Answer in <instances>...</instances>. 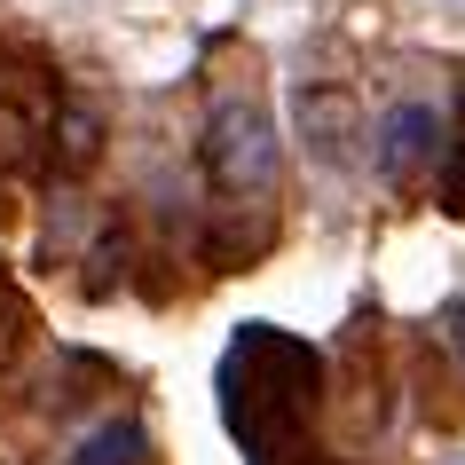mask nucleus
Masks as SVG:
<instances>
[{
	"label": "nucleus",
	"mask_w": 465,
	"mask_h": 465,
	"mask_svg": "<svg viewBox=\"0 0 465 465\" xmlns=\"http://www.w3.org/2000/svg\"><path fill=\"white\" fill-rule=\"evenodd\" d=\"M441 158H450V126H441L434 103H394L387 119H379V182L387 190L426 182Z\"/></svg>",
	"instance_id": "7ed1b4c3"
},
{
	"label": "nucleus",
	"mask_w": 465,
	"mask_h": 465,
	"mask_svg": "<svg viewBox=\"0 0 465 465\" xmlns=\"http://www.w3.org/2000/svg\"><path fill=\"white\" fill-rule=\"evenodd\" d=\"M450 347H458V363H465V308H450Z\"/></svg>",
	"instance_id": "6e6552de"
},
{
	"label": "nucleus",
	"mask_w": 465,
	"mask_h": 465,
	"mask_svg": "<svg viewBox=\"0 0 465 465\" xmlns=\"http://www.w3.org/2000/svg\"><path fill=\"white\" fill-rule=\"evenodd\" d=\"M292 126L316 166H347L355 158V95L347 87H323V79H300L292 87Z\"/></svg>",
	"instance_id": "20e7f679"
},
{
	"label": "nucleus",
	"mask_w": 465,
	"mask_h": 465,
	"mask_svg": "<svg viewBox=\"0 0 465 465\" xmlns=\"http://www.w3.org/2000/svg\"><path fill=\"white\" fill-rule=\"evenodd\" d=\"M221 418L252 465H308L323 418V355L276 323H245L213 371Z\"/></svg>",
	"instance_id": "f257e3e1"
},
{
	"label": "nucleus",
	"mask_w": 465,
	"mask_h": 465,
	"mask_svg": "<svg viewBox=\"0 0 465 465\" xmlns=\"http://www.w3.org/2000/svg\"><path fill=\"white\" fill-rule=\"evenodd\" d=\"M197 166L229 205H261L284 173V134H276V111L252 95H221L205 111V134H197Z\"/></svg>",
	"instance_id": "f03ea898"
},
{
	"label": "nucleus",
	"mask_w": 465,
	"mask_h": 465,
	"mask_svg": "<svg viewBox=\"0 0 465 465\" xmlns=\"http://www.w3.org/2000/svg\"><path fill=\"white\" fill-rule=\"evenodd\" d=\"M143 458H150L143 418H111V426H95V434L72 450V465H143Z\"/></svg>",
	"instance_id": "423d86ee"
},
{
	"label": "nucleus",
	"mask_w": 465,
	"mask_h": 465,
	"mask_svg": "<svg viewBox=\"0 0 465 465\" xmlns=\"http://www.w3.org/2000/svg\"><path fill=\"white\" fill-rule=\"evenodd\" d=\"M441 205L465 221V103H458V143H450V182H441Z\"/></svg>",
	"instance_id": "0eeeda50"
},
{
	"label": "nucleus",
	"mask_w": 465,
	"mask_h": 465,
	"mask_svg": "<svg viewBox=\"0 0 465 465\" xmlns=\"http://www.w3.org/2000/svg\"><path fill=\"white\" fill-rule=\"evenodd\" d=\"M103 158V103L95 95H64L48 119V166L55 173H87Z\"/></svg>",
	"instance_id": "39448f33"
}]
</instances>
